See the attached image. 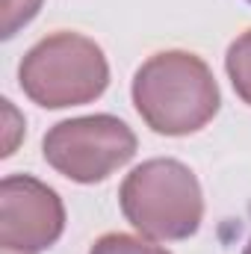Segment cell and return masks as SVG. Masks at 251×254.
<instances>
[{
	"instance_id": "1",
	"label": "cell",
	"mask_w": 251,
	"mask_h": 254,
	"mask_svg": "<svg viewBox=\"0 0 251 254\" xmlns=\"http://www.w3.org/2000/svg\"><path fill=\"white\" fill-rule=\"evenodd\" d=\"M222 95L210 65L187 51L154 54L133 77V107L163 136H189L219 113Z\"/></svg>"
},
{
	"instance_id": "2",
	"label": "cell",
	"mask_w": 251,
	"mask_h": 254,
	"mask_svg": "<svg viewBox=\"0 0 251 254\" xmlns=\"http://www.w3.org/2000/svg\"><path fill=\"white\" fill-rule=\"evenodd\" d=\"M125 219L148 240H189L204 219V195L198 178L181 160L157 157L136 166L122 190Z\"/></svg>"
},
{
	"instance_id": "3",
	"label": "cell",
	"mask_w": 251,
	"mask_h": 254,
	"mask_svg": "<svg viewBox=\"0 0 251 254\" xmlns=\"http://www.w3.org/2000/svg\"><path fill=\"white\" fill-rule=\"evenodd\" d=\"M18 80L33 104L65 110L101 98L110 86V65L92 39L80 33H54L27 51Z\"/></svg>"
},
{
	"instance_id": "4",
	"label": "cell",
	"mask_w": 251,
	"mask_h": 254,
	"mask_svg": "<svg viewBox=\"0 0 251 254\" xmlns=\"http://www.w3.org/2000/svg\"><path fill=\"white\" fill-rule=\"evenodd\" d=\"M42 154L68 181L101 184L136 157V136L116 116H83L51 127Z\"/></svg>"
},
{
	"instance_id": "5",
	"label": "cell",
	"mask_w": 251,
	"mask_h": 254,
	"mask_svg": "<svg viewBox=\"0 0 251 254\" xmlns=\"http://www.w3.org/2000/svg\"><path fill=\"white\" fill-rule=\"evenodd\" d=\"M65 231V207L48 184L9 175L0 187V246L12 254H39Z\"/></svg>"
},
{
	"instance_id": "6",
	"label": "cell",
	"mask_w": 251,
	"mask_h": 254,
	"mask_svg": "<svg viewBox=\"0 0 251 254\" xmlns=\"http://www.w3.org/2000/svg\"><path fill=\"white\" fill-rule=\"evenodd\" d=\"M225 68H228V77H231L234 92L251 107V30L243 33V36L228 48Z\"/></svg>"
},
{
	"instance_id": "7",
	"label": "cell",
	"mask_w": 251,
	"mask_h": 254,
	"mask_svg": "<svg viewBox=\"0 0 251 254\" xmlns=\"http://www.w3.org/2000/svg\"><path fill=\"white\" fill-rule=\"evenodd\" d=\"M89 254H172V252H166L154 243H145L139 237H130V234H104L101 240H95Z\"/></svg>"
},
{
	"instance_id": "8",
	"label": "cell",
	"mask_w": 251,
	"mask_h": 254,
	"mask_svg": "<svg viewBox=\"0 0 251 254\" xmlns=\"http://www.w3.org/2000/svg\"><path fill=\"white\" fill-rule=\"evenodd\" d=\"M42 3L45 0H3V39H12L21 27H27L36 15H39V9H42Z\"/></svg>"
},
{
	"instance_id": "9",
	"label": "cell",
	"mask_w": 251,
	"mask_h": 254,
	"mask_svg": "<svg viewBox=\"0 0 251 254\" xmlns=\"http://www.w3.org/2000/svg\"><path fill=\"white\" fill-rule=\"evenodd\" d=\"M243 254H251V240H249V246H246V252H243Z\"/></svg>"
},
{
	"instance_id": "10",
	"label": "cell",
	"mask_w": 251,
	"mask_h": 254,
	"mask_svg": "<svg viewBox=\"0 0 251 254\" xmlns=\"http://www.w3.org/2000/svg\"><path fill=\"white\" fill-rule=\"evenodd\" d=\"M3 254H12V252H3Z\"/></svg>"
},
{
	"instance_id": "11",
	"label": "cell",
	"mask_w": 251,
	"mask_h": 254,
	"mask_svg": "<svg viewBox=\"0 0 251 254\" xmlns=\"http://www.w3.org/2000/svg\"><path fill=\"white\" fill-rule=\"evenodd\" d=\"M249 3H251V0H249Z\"/></svg>"
}]
</instances>
